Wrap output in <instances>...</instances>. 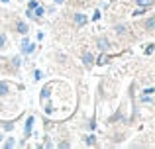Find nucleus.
Wrapping results in <instances>:
<instances>
[{"mask_svg":"<svg viewBox=\"0 0 155 149\" xmlns=\"http://www.w3.org/2000/svg\"><path fill=\"white\" fill-rule=\"evenodd\" d=\"M34 49H35V45L30 43V39H24V41H22V51H24V53H31Z\"/></svg>","mask_w":155,"mask_h":149,"instance_id":"f257e3e1","label":"nucleus"},{"mask_svg":"<svg viewBox=\"0 0 155 149\" xmlns=\"http://www.w3.org/2000/svg\"><path fill=\"white\" fill-rule=\"evenodd\" d=\"M77 24H79V26H84V24H87V18H84V14H77Z\"/></svg>","mask_w":155,"mask_h":149,"instance_id":"f03ea898","label":"nucleus"},{"mask_svg":"<svg viewBox=\"0 0 155 149\" xmlns=\"http://www.w3.org/2000/svg\"><path fill=\"white\" fill-rule=\"evenodd\" d=\"M16 28H18L20 34H28V26H26L24 22H18V26H16Z\"/></svg>","mask_w":155,"mask_h":149,"instance_id":"7ed1b4c3","label":"nucleus"},{"mask_svg":"<svg viewBox=\"0 0 155 149\" xmlns=\"http://www.w3.org/2000/svg\"><path fill=\"white\" fill-rule=\"evenodd\" d=\"M98 47H100V49H108V39H104V37H100L98 39Z\"/></svg>","mask_w":155,"mask_h":149,"instance_id":"20e7f679","label":"nucleus"},{"mask_svg":"<svg viewBox=\"0 0 155 149\" xmlns=\"http://www.w3.org/2000/svg\"><path fill=\"white\" fill-rule=\"evenodd\" d=\"M83 61H84V65L88 67V65L92 63V55H91V53H84V55H83Z\"/></svg>","mask_w":155,"mask_h":149,"instance_id":"39448f33","label":"nucleus"},{"mask_svg":"<svg viewBox=\"0 0 155 149\" xmlns=\"http://www.w3.org/2000/svg\"><path fill=\"white\" fill-rule=\"evenodd\" d=\"M31 124H34V118H28V122H26V134H30V131H31Z\"/></svg>","mask_w":155,"mask_h":149,"instance_id":"423d86ee","label":"nucleus"},{"mask_svg":"<svg viewBox=\"0 0 155 149\" xmlns=\"http://www.w3.org/2000/svg\"><path fill=\"white\" fill-rule=\"evenodd\" d=\"M6 90H8V84L6 83H0V94H6Z\"/></svg>","mask_w":155,"mask_h":149,"instance_id":"0eeeda50","label":"nucleus"},{"mask_svg":"<svg viewBox=\"0 0 155 149\" xmlns=\"http://www.w3.org/2000/svg\"><path fill=\"white\" fill-rule=\"evenodd\" d=\"M155 26V20L151 18V20H147V24H145V28H147V30H151V28Z\"/></svg>","mask_w":155,"mask_h":149,"instance_id":"6e6552de","label":"nucleus"},{"mask_svg":"<svg viewBox=\"0 0 155 149\" xmlns=\"http://www.w3.org/2000/svg\"><path fill=\"white\" fill-rule=\"evenodd\" d=\"M34 10H35V16H43V8H39V6H35V8H34Z\"/></svg>","mask_w":155,"mask_h":149,"instance_id":"1a4fd4ad","label":"nucleus"},{"mask_svg":"<svg viewBox=\"0 0 155 149\" xmlns=\"http://www.w3.org/2000/svg\"><path fill=\"white\" fill-rule=\"evenodd\" d=\"M143 12H145V6H141L140 10H136V12H134V16H141V14H143Z\"/></svg>","mask_w":155,"mask_h":149,"instance_id":"9d476101","label":"nucleus"},{"mask_svg":"<svg viewBox=\"0 0 155 149\" xmlns=\"http://www.w3.org/2000/svg\"><path fill=\"white\" fill-rule=\"evenodd\" d=\"M137 4H141V6H147V4H151V0H137Z\"/></svg>","mask_w":155,"mask_h":149,"instance_id":"9b49d317","label":"nucleus"},{"mask_svg":"<svg viewBox=\"0 0 155 149\" xmlns=\"http://www.w3.org/2000/svg\"><path fill=\"white\" fill-rule=\"evenodd\" d=\"M87 143H88V145H92V143H94V135H88V138H87Z\"/></svg>","mask_w":155,"mask_h":149,"instance_id":"f8f14e48","label":"nucleus"},{"mask_svg":"<svg viewBox=\"0 0 155 149\" xmlns=\"http://www.w3.org/2000/svg\"><path fill=\"white\" fill-rule=\"evenodd\" d=\"M35 6H38V2H34V0H31V2H30V8H28V10H34Z\"/></svg>","mask_w":155,"mask_h":149,"instance_id":"ddd939ff","label":"nucleus"},{"mask_svg":"<svg viewBox=\"0 0 155 149\" xmlns=\"http://www.w3.org/2000/svg\"><path fill=\"white\" fill-rule=\"evenodd\" d=\"M4 43H6V37H4V35H0V47H4Z\"/></svg>","mask_w":155,"mask_h":149,"instance_id":"4468645a","label":"nucleus"},{"mask_svg":"<svg viewBox=\"0 0 155 149\" xmlns=\"http://www.w3.org/2000/svg\"><path fill=\"white\" fill-rule=\"evenodd\" d=\"M6 147H14V139H8V141H6Z\"/></svg>","mask_w":155,"mask_h":149,"instance_id":"2eb2a0df","label":"nucleus"},{"mask_svg":"<svg viewBox=\"0 0 155 149\" xmlns=\"http://www.w3.org/2000/svg\"><path fill=\"white\" fill-rule=\"evenodd\" d=\"M124 30H126L124 26H116V31H118V34H122V31H124Z\"/></svg>","mask_w":155,"mask_h":149,"instance_id":"dca6fc26","label":"nucleus"},{"mask_svg":"<svg viewBox=\"0 0 155 149\" xmlns=\"http://www.w3.org/2000/svg\"><path fill=\"white\" fill-rule=\"evenodd\" d=\"M145 53H147V55H151V53H153V45H149L147 49H145Z\"/></svg>","mask_w":155,"mask_h":149,"instance_id":"f3484780","label":"nucleus"},{"mask_svg":"<svg viewBox=\"0 0 155 149\" xmlns=\"http://www.w3.org/2000/svg\"><path fill=\"white\" fill-rule=\"evenodd\" d=\"M0 139H2V135H0Z\"/></svg>","mask_w":155,"mask_h":149,"instance_id":"a211bd4d","label":"nucleus"}]
</instances>
